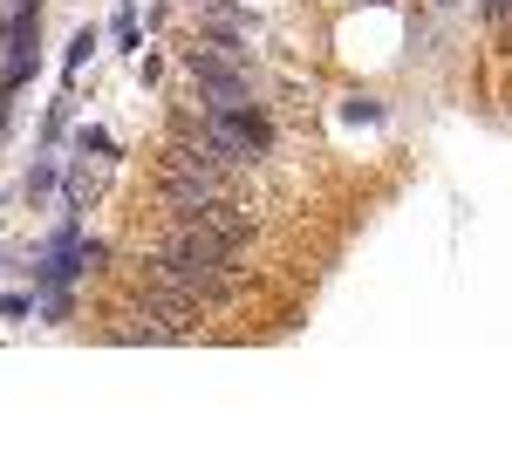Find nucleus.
<instances>
[{
	"instance_id": "3",
	"label": "nucleus",
	"mask_w": 512,
	"mask_h": 457,
	"mask_svg": "<svg viewBox=\"0 0 512 457\" xmlns=\"http://www.w3.org/2000/svg\"><path fill=\"white\" fill-rule=\"evenodd\" d=\"M274 144V123L260 103H212L205 110V151L212 157H260Z\"/></svg>"
},
{
	"instance_id": "10",
	"label": "nucleus",
	"mask_w": 512,
	"mask_h": 457,
	"mask_svg": "<svg viewBox=\"0 0 512 457\" xmlns=\"http://www.w3.org/2000/svg\"><path fill=\"white\" fill-rule=\"evenodd\" d=\"M205 7H219V0H205Z\"/></svg>"
},
{
	"instance_id": "9",
	"label": "nucleus",
	"mask_w": 512,
	"mask_h": 457,
	"mask_svg": "<svg viewBox=\"0 0 512 457\" xmlns=\"http://www.w3.org/2000/svg\"><path fill=\"white\" fill-rule=\"evenodd\" d=\"M76 144H82V157H89V151H117V144H110V137H103L96 123H89V130H76Z\"/></svg>"
},
{
	"instance_id": "5",
	"label": "nucleus",
	"mask_w": 512,
	"mask_h": 457,
	"mask_svg": "<svg viewBox=\"0 0 512 457\" xmlns=\"http://www.w3.org/2000/svg\"><path fill=\"white\" fill-rule=\"evenodd\" d=\"M55 171H62L55 157H41V164H28V178H21V191H28V198H48V191H55Z\"/></svg>"
},
{
	"instance_id": "12",
	"label": "nucleus",
	"mask_w": 512,
	"mask_h": 457,
	"mask_svg": "<svg viewBox=\"0 0 512 457\" xmlns=\"http://www.w3.org/2000/svg\"><path fill=\"white\" fill-rule=\"evenodd\" d=\"M444 7H451V0H444Z\"/></svg>"
},
{
	"instance_id": "11",
	"label": "nucleus",
	"mask_w": 512,
	"mask_h": 457,
	"mask_svg": "<svg viewBox=\"0 0 512 457\" xmlns=\"http://www.w3.org/2000/svg\"><path fill=\"white\" fill-rule=\"evenodd\" d=\"M117 7H130V0H117Z\"/></svg>"
},
{
	"instance_id": "7",
	"label": "nucleus",
	"mask_w": 512,
	"mask_h": 457,
	"mask_svg": "<svg viewBox=\"0 0 512 457\" xmlns=\"http://www.w3.org/2000/svg\"><path fill=\"white\" fill-rule=\"evenodd\" d=\"M89 55H96V28H82V35L69 41V55H62V69H69V76H82V62H89Z\"/></svg>"
},
{
	"instance_id": "8",
	"label": "nucleus",
	"mask_w": 512,
	"mask_h": 457,
	"mask_svg": "<svg viewBox=\"0 0 512 457\" xmlns=\"http://www.w3.org/2000/svg\"><path fill=\"white\" fill-rule=\"evenodd\" d=\"M0 314H7V321H21V314H35V294H0Z\"/></svg>"
},
{
	"instance_id": "2",
	"label": "nucleus",
	"mask_w": 512,
	"mask_h": 457,
	"mask_svg": "<svg viewBox=\"0 0 512 457\" xmlns=\"http://www.w3.org/2000/svg\"><path fill=\"white\" fill-rule=\"evenodd\" d=\"M89 267H103V239H82L76 219H62L55 239L41 246L28 267H14V273H28V280H35V294H55V287H76Z\"/></svg>"
},
{
	"instance_id": "6",
	"label": "nucleus",
	"mask_w": 512,
	"mask_h": 457,
	"mask_svg": "<svg viewBox=\"0 0 512 457\" xmlns=\"http://www.w3.org/2000/svg\"><path fill=\"white\" fill-rule=\"evenodd\" d=\"M342 123H383V103L376 96H342Z\"/></svg>"
},
{
	"instance_id": "4",
	"label": "nucleus",
	"mask_w": 512,
	"mask_h": 457,
	"mask_svg": "<svg viewBox=\"0 0 512 457\" xmlns=\"http://www.w3.org/2000/svg\"><path fill=\"white\" fill-rule=\"evenodd\" d=\"M192 82L205 89V103H253V69H246V48H192Z\"/></svg>"
},
{
	"instance_id": "1",
	"label": "nucleus",
	"mask_w": 512,
	"mask_h": 457,
	"mask_svg": "<svg viewBox=\"0 0 512 457\" xmlns=\"http://www.w3.org/2000/svg\"><path fill=\"white\" fill-rule=\"evenodd\" d=\"M219 185H226V164L205 144H171L164 151V205H171V219H192L198 205H212Z\"/></svg>"
}]
</instances>
